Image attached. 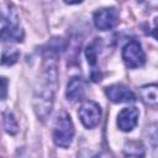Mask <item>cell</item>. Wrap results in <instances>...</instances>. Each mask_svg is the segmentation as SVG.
<instances>
[{"instance_id": "1", "label": "cell", "mask_w": 158, "mask_h": 158, "mask_svg": "<svg viewBox=\"0 0 158 158\" xmlns=\"http://www.w3.org/2000/svg\"><path fill=\"white\" fill-rule=\"evenodd\" d=\"M57 85H58L57 59L44 58L42 72L35 85L33 100H32L35 112L41 120H46L52 111Z\"/></svg>"}, {"instance_id": "2", "label": "cell", "mask_w": 158, "mask_h": 158, "mask_svg": "<svg viewBox=\"0 0 158 158\" xmlns=\"http://www.w3.org/2000/svg\"><path fill=\"white\" fill-rule=\"evenodd\" d=\"M25 33L19 23L17 15L14 10H1V40L4 42H21Z\"/></svg>"}, {"instance_id": "3", "label": "cell", "mask_w": 158, "mask_h": 158, "mask_svg": "<svg viewBox=\"0 0 158 158\" xmlns=\"http://www.w3.org/2000/svg\"><path fill=\"white\" fill-rule=\"evenodd\" d=\"M75 130L73 121L70 116L67 112H62L58 115L54 128H53V141L58 147L62 148H68L73 141Z\"/></svg>"}, {"instance_id": "4", "label": "cell", "mask_w": 158, "mask_h": 158, "mask_svg": "<svg viewBox=\"0 0 158 158\" xmlns=\"http://www.w3.org/2000/svg\"><path fill=\"white\" fill-rule=\"evenodd\" d=\"M122 59L128 68H138L146 63V54L138 41L132 40L122 49Z\"/></svg>"}, {"instance_id": "5", "label": "cell", "mask_w": 158, "mask_h": 158, "mask_svg": "<svg viewBox=\"0 0 158 158\" xmlns=\"http://www.w3.org/2000/svg\"><path fill=\"white\" fill-rule=\"evenodd\" d=\"M78 115H79V118H80L81 123L86 128H94L100 122L101 109H100L99 104H96L95 101L88 100V101H84L80 105Z\"/></svg>"}, {"instance_id": "6", "label": "cell", "mask_w": 158, "mask_h": 158, "mask_svg": "<svg viewBox=\"0 0 158 158\" xmlns=\"http://www.w3.org/2000/svg\"><path fill=\"white\" fill-rule=\"evenodd\" d=\"M118 22V14L115 7H102L94 12V25L100 31H109Z\"/></svg>"}, {"instance_id": "7", "label": "cell", "mask_w": 158, "mask_h": 158, "mask_svg": "<svg viewBox=\"0 0 158 158\" xmlns=\"http://www.w3.org/2000/svg\"><path fill=\"white\" fill-rule=\"evenodd\" d=\"M105 94L112 102H135L137 100L136 95L122 84H112L105 88Z\"/></svg>"}, {"instance_id": "8", "label": "cell", "mask_w": 158, "mask_h": 158, "mask_svg": "<svg viewBox=\"0 0 158 158\" xmlns=\"http://www.w3.org/2000/svg\"><path fill=\"white\" fill-rule=\"evenodd\" d=\"M138 109L135 106L122 109L117 115V126L123 132L132 131L138 123Z\"/></svg>"}, {"instance_id": "9", "label": "cell", "mask_w": 158, "mask_h": 158, "mask_svg": "<svg viewBox=\"0 0 158 158\" xmlns=\"http://www.w3.org/2000/svg\"><path fill=\"white\" fill-rule=\"evenodd\" d=\"M84 91H85V85H84V81L80 77H73L70 78V80L68 81V85H67V98L68 100L70 101H77V100H80L84 95Z\"/></svg>"}, {"instance_id": "10", "label": "cell", "mask_w": 158, "mask_h": 158, "mask_svg": "<svg viewBox=\"0 0 158 158\" xmlns=\"http://www.w3.org/2000/svg\"><path fill=\"white\" fill-rule=\"evenodd\" d=\"M139 96L142 101L148 106H158V85L149 84L139 89Z\"/></svg>"}, {"instance_id": "11", "label": "cell", "mask_w": 158, "mask_h": 158, "mask_svg": "<svg viewBox=\"0 0 158 158\" xmlns=\"http://www.w3.org/2000/svg\"><path fill=\"white\" fill-rule=\"evenodd\" d=\"M123 153L127 157L132 158H143L144 157V146L139 141H128L123 147Z\"/></svg>"}, {"instance_id": "12", "label": "cell", "mask_w": 158, "mask_h": 158, "mask_svg": "<svg viewBox=\"0 0 158 158\" xmlns=\"http://www.w3.org/2000/svg\"><path fill=\"white\" fill-rule=\"evenodd\" d=\"M100 44H101V40L100 38H95L93 42H90L85 49V56L88 59V63L90 65H95L96 59H98V53L100 51Z\"/></svg>"}, {"instance_id": "13", "label": "cell", "mask_w": 158, "mask_h": 158, "mask_svg": "<svg viewBox=\"0 0 158 158\" xmlns=\"http://www.w3.org/2000/svg\"><path fill=\"white\" fill-rule=\"evenodd\" d=\"M2 126H4L5 131L10 135H16L17 131H19L17 121L10 111H4L2 112Z\"/></svg>"}, {"instance_id": "14", "label": "cell", "mask_w": 158, "mask_h": 158, "mask_svg": "<svg viewBox=\"0 0 158 158\" xmlns=\"http://www.w3.org/2000/svg\"><path fill=\"white\" fill-rule=\"evenodd\" d=\"M19 57H20V52L16 48H6L2 51L1 63L2 65H12L14 63L17 62Z\"/></svg>"}, {"instance_id": "15", "label": "cell", "mask_w": 158, "mask_h": 158, "mask_svg": "<svg viewBox=\"0 0 158 158\" xmlns=\"http://www.w3.org/2000/svg\"><path fill=\"white\" fill-rule=\"evenodd\" d=\"M148 137L153 146H158V126H151L148 128Z\"/></svg>"}, {"instance_id": "16", "label": "cell", "mask_w": 158, "mask_h": 158, "mask_svg": "<svg viewBox=\"0 0 158 158\" xmlns=\"http://www.w3.org/2000/svg\"><path fill=\"white\" fill-rule=\"evenodd\" d=\"M1 81H2V95H1V99L5 100L6 91H7V80H6V78H1Z\"/></svg>"}, {"instance_id": "17", "label": "cell", "mask_w": 158, "mask_h": 158, "mask_svg": "<svg viewBox=\"0 0 158 158\" xmlns=\"http://www.w3.org/2000/svg\"><path fill=\"white\" fill-rule=\"evenodd\" d=\"M154 38H157L158 40V19H156V26L153 27V30H151V32H149Z\"/></svg>"}]
</instances>
